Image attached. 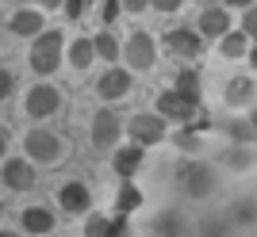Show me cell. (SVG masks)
<instances>
[{
	"label": "cell",
	"instance_id": "484cf974",
	"mask_svg": "<svg viewBox=\"0 0 257 237\" xmlns=\"http://www.w3.org/2000/svg\"><path fill=\"white\" fill-rule=\"evenodd\" d=\"M242 34H246V38H257V8H249L246 16H242Z\"/></svg>",
	"mask_w": 257,
	"mask_h": 237
},
{
	"label": "cell",
	"instance_id": "9a60e30c",
	"mask_svg": "<svg viewBox=\"0 0 257 237\" xmlns=\"http://www.w3.org/2000/svg\"><path fill=\"white\" fill-rule=\"evenodd\" d=\"M173 92H177L181 100H188L192 108H200V73H196V69H177Z\"/></svg>",
	"mask_w": 257,
	"mask_h": 237
},
{
	"label": "cell",
	"instance_id": "8992f818",
	"mask_svg": "<svg viewBox=\"0 0 257 237\" xmlns=\"http://www.w3.org/2000/svg\"><path fill=\"white\" fill-rule=\"evenodd\" d=\"M119 134H123V122H119V115L111 108L92 115V146H96V150H115Z\"/></svg>",
	"mask_w": 257,
	"mask_h": 237
},
{
	"label": "cell",
	"instance_id": "d4e9b609",
	"mask_svg": "<svg viewBox=\"0 0 257 237\" xmlns=\"http://www.w3.org/2000/svg\"><path fill=\"white\" fill-rule=\"evenodd\" d=\"M12 92H16V76H12V69L0 65V100H8Z\"/></svg>",
	"mask_w": 257,
	"mask_h": 237
},
{
	"label": "cell",
	"instance_id": "4dcf8cb0",
	"mask_svg": "<svg viewBox=\"0 0 257 237\" xmlns=\"http://www.w3.org/2000/svg\"><path fill=\"white\" fill-rule=\"evenodd\" d=\"M230 164H234V168H249V153H230Z\"/></svg>",
	"mask_w": 257,
	"mask_h": 237
},
{
	"label": "cell",
	"instance_id": "ffe728a7",
	"mask_svg": "<svg viewBox=\"0 0 257 237\" xmlns=\"http://www.w3.org/2000/svg\"><path fill=\"white\" fill-rule=\"evenodd\" d=\"M92 50H96V58H104V62H119V38L111 31L92 34Z\"/></svg>",
	"mask_w": 257,
	"mask_h": 237
},
{
	"label": "cell",
	"instance_id": "f546056e",
	"mask_svg": "<svg viewBox=\"0 0 257 237\" xmlns=\"http://www.w3.org/2000/svg\"><path fill=\"white\" fill-rule=\"evenodd\" d=\"M119 8H123V12H131V16H139V12H146L150 4H146V0H127V4H119Z\"/></svg>",
	"mask_w": 257,
	"mask_h": 237
},
{
	"label": "cell",
	"instance_id": "1f68e13d",
	"mask_svg": "<svg viewBox=\"0 0 257 237\" xmlns=\"http://www.w3.org/2000/svg\"><path fill=\"white\" fill-rule=\"evenodd\" d=\"M150 8H158V12H177L181 4H177V0H154Z\"/></svg>",
	"mask_w": 257,
	"mask_h": 237
},
{
	"label": "cell",
	"instance_id": "836d02e7",
	"mask_svg": "<svg viewBox=\"0 0 257 237\" xmlns=\"http://www.w3.org/2000/svg\"><path fill=\"white\" fill-rule=\"evenodd\" d=\"M246 58H249V65L257 69V46H249V54H246Z\"/></svg>",
	"mask_w": 257,
	"mask_h": 237
},
{
	"label": "cell",
	"instance_id": "277c9868",
	"mask_svg": "<svg viewBox=\"0 0 257 237\" xmlns=\"http://www.w3.org/2000/svg\"><path fill=\"white\" fill-rule=\"evenodd\" d=\"M58 108H62V88H54V84H35L23 100V115L27 118H50Z\"/></svg>",
	"mask_w": 257,
	"mask_h": 237
},
{
	"label": "cell",
	"instance_id": "ba28073f",
	"mask_svg": "<svg viewBox=\"0 0 257 237\" xmlns=\"http://www.w3.org/2000/svg\"><path fill=\"white\" fill-rule=\"evenodd\" d=\"M165 50H169L173 58H200L204 38H200V31H192V27H173V31L165 34Z\"/></svg>",
	"mask_w": 257,
	"mask_h": 237
},
{
	"label": "cell",
	"instance_id": "4fadbf2b",
	"mask_svg": "<svg viewBox=\"0 0 257 237\" xmlns=\"http://www.w3.org/2000/svg\"><path fill=\"white\" fill-rule=\"evenodd\" d=\"M131 88H135V80H131V69H107L104 76H100V84H96V92L104 100H123L131 92Z\"/></svg>",
	"mask_w": 257,
	"mask_h": 237
},
{
	"label": "cell",
	"instance_id": "7c38bea8",
	"mask_svg": "<svg viewBox=\"0 0 257 237\" xmlns=\"http://www.w3.org/2000/svg\"><path fill=\"white\" fill-rule=\"evenodd\" d=\"M8 27H12L16 38H39V34H43V12L39 8H16Z\"/></svg>",
	"mask_w": 257,
	"mask_h": 237
},
{
	"label": "cell",
	"instance_id": "44dd1931",
	"mask_svg": "<svg viewBox=\"0 0 257 237\" xmlns=\"http://www.w3.org/2000/svg\"><path fill=\"white\" fill-rule=\"evenodd\" d=\"M219 54H223V58H242V54H249V38H246L242 31L223 34V42H219Z\"/></svg>",
	"mask_w": 257,
	"mask_h": 237
},
{
	"label": "cell",
	"instance_id": "8fae6325",
	"mask_svg": "<svg viewBox=\"0 0 257 237\" xmlns=\"http://www.w3.org/2000/svg\"><path fill=\"white\" fill-rule=\"evenodd\" d=\"M200 38H223V34H230V12L223 8V4H211V8L200 12Z\"/></svg>",
	"mask_w": 257,
	"mask_h": 237
},
{
	"label": "cell",
	"instance_id": "9c48e42d",
	"mask_svg": "<svg viewBox=\"0 0 257 237\" xmlns=\"http://www.w3.org/2000/svg\"><path fill=\"white\" fill-rule=\"evenodd\" d=\"M58 203H62V210H69V214H85L88 206H92V192H88V184H81V180H65L62 188H58Z\"/></svg>",
	"mask_w": 257,
	"mask_h": 237
},
{
	"label": "cell",
	"instance_id": "e0dca14e",
	"mask_svg": "<svg viewBox=\"0 0 257 237\" xmlns=\"http://www.w3.org/2000/svg\"><path fill=\"white\" fill-rule=\"evenodd\" d=\"M181 184H184L188 195H204L215 184V176H211V168H204V164H188V168L181 172Z\"/></svg>",
	"mask_w": 257,
	"mask_h": 237
},
{
	"label": "cell",
	"instance_id": "6da1fadb",
	"mask_svg": "<svg viewBox=\"0 0 257 237\" xmlns=\"http://www.w3.org/2000/svg\"><path fill=\"white\" fill-rule=\"evenodd\" d=\"M23 153L39 164H62L69 146L65 138H58L54 130H27V138H23Z\"/></svg>",
	"mask_w": 257,
	"mask_h": 237
},
{
	"label": "cell",
	"instance_id": "3957f363",
	"mask_svg": "<svg viewBox=\"0 0 257 237\" xmlns=\"http://www.w3.org/2000/svg\"><path fill=\"white\" fill-rule=\"evenodd\" d=\"M27 58H31V69L39 76L58 73V65H62V31H43L31 42V54Z\"/></svg>",
	"mask_w": 257,
	"mask_h": 237
},
{
	"label": "cell",
	"instance_id": "7a4b0ae2",
	"mask_svg": "<svg viewBox=\"0 0 257 237\" xmlns=\"http://www.w3.org/2000/svg\"><path fill=\"white\" fill-rule=\"evenodd\" d=\"M127 134H131V146H139V150H146V146H161V142L169 138V122L158 115V111H139V115H131L127 122Z\"/></svg>",
	"mask_w": 257,
	"mask_h": 237
},
{
	"label": "cell",
	"instance_id": "5bb4252c",
	"mask_svg": "<svg viewBox=\"0 0 257 237\" xmlns=\"http://www.w3.org/2000/svg\"><path fill=\"white\" fill-rule=\"evenodd\" d=\"M20 222H23V230L31 237H46L54 226H58V218H54V210H46V206H27L20 214Z\"/></svg>",
	"mask_w": 257,
	"mask_h": 237
},
{
	"label": "cell",
	"instance_id": "30bf717a",
	"mask_svg": "<svg viewBox=\"0 0 257 237\" xmlns=\"http://www.w3.org/2000/svg\"><path fill=\"white\" fill-rule=\"evenodd\" d=\"M0 180L8 184L12 192H27V188H35V168L27 157H12V161H4V168H0Z\"/></svg>",
	"mask_w": 257,
	"mask_h": 237
},
{
	"label": "cell",
	"instance_id": "52a82bcc",
	"mask_svg": "<svg viewBox=\"0 0 257 237\" xmlns=\"http://www.w3.org/2000/svg\"><path fill=\"white\" fill-rule=\"evenodd\" d=\"M196 111H200V108H192L188 100H181L177 92H173V88L158 96V115L165 118V122H181V126H192Z\"/></svg>",
	"mask_w": 257,
	"mask_h": 237
},
{
	"label": "cell",
	"instance_id": "5b68a950",
	"mask_svg": "<svg viewBox=\"0 0 257 237\" xmlns=\"http://www.w3.org/2000/svg\"><path fill=\"white\" fill-rule=\"evenodd\" d=\"M123 58H127L131 69H142V73H150L154 62H158V46H154V38L146 31H135L127 38V46H123Z\"/></svg>",
	"mask_w": 257,
	"mask_h": 237
},
{
	"label": "cell",
	"instance_id": "2e32d148",
	"mask_svg": "<svg viewBox=\"0 0 257 237\" xmlns=\"http://www.w3.org/2000/svg\"><path fill=\"white\" fill-rule=\"evenodd\" d=\"M111 164H115V172L123 176V180H131V176L142 168V150L139 146H119L115 157H111Z\"/></svg>",
	"mask_w": 257,
	"mask_h": 237
},
{
	"label": "cell",
	"instance_id": "4316f807",
	"mask_svg": "<svg viewBox=\"0 0 257 237\" xmlns=\"http://www.w3.org/2000/svg\"><path fill=\"white\" fill-rule=\"evenodd\" d=\"M107 237H131L127 218H123V214H115V218H111V226H107Z\"/></svg>",
	"mask_w": 257,
	"mask_h": 237
},
{
	"label": "cell",
	"instance_id": "7402d4cb",
	"mask_svg": "<svg viewBox=\"0 0 257 237\" xmlns=\"http://www.w3.org/2000/svg\"><path fill=\"white\" fill-rule=\"evenodd\" d=\"M69 62H73V69H88V65L96 62V50H92V38H77L73 50H69Z\"/></svg>",
	"mask_w": 257,
	"mask_h": 237
},
{
	"label": "cell",
	"instance_id": "e575fe53",
	"mask_svg": "<svg viewBox=\"0 0 257 237\" xmlns=\"http://www.w3.org/2000/svg\"><path fill=\"white\" fill-rule=\"evenodd\" d=\"M0 237H20V234H12V230H0Z\"/></svg>",
	"mask_w": 257,
	"mask_h": 237
},
{
	"label": "cell",
	"instance_id": "83f0119b",
	"mask_svg": "<svg viewBox=\"0 0 257 237\" xmlns=\"http://www.w3.org/2000/svg\"><path fill=\"white\" fill-rule=\"evenodd\" d=\"M62 8H65V20H81V16H85V8H88V4H81V0H65Z\"/></svg>",
	"mask_w": 257,
	"mask_h": 237
},
{
	"label": "cell",
	"instance_id": "603a6c76",
	"mask_svg": "<svg viewBox=\"0 0 257 237\" xmlns=\"http://www.w3.org/2000/svg\"><path fill=\"white\" fill-rule=\"evenodd\" d=\"M107 226H111V218H107V214H88L85 237H107Z\"/></svg>",
	"mask_w": 257,
	"mask_h": 237
},
{
	"label": "cell",
	"instance_id": "d6a6232c",
	"mask_svg": "<svg viewBox=\"0 0 257 237\" xmlns=\"http://www.w3.org/2000/svg\"><path fill=\"white\" fill-rule=\"evenodd\" d=\"M8 153V130H0V157Z\"/></svg>",
	"mask_w": 257,
	"mask_h": 237
},
{
	"label": "cell",
	"instance_id": "f1b7e54d",
	"mask_svg": "<svg viewBox=\"0 0 257 237\" xmlns=\"http://www.w3.org/2000/svg\"><path fill=\"white\" fill-rule=\"evenodd\" d=\"M100 8H104V12H100V20H104V23H115V20H119V12H123L115 0H107V4H100Z\"/></svg>",
	"mask_w": 257,
	"mask_h": 237
},
{
	"label": "cell",
	"instance_id": "cb8c5ba5",
	"mask_svg": "<svg viewBox=\"0 0 257 237\" xmlns=\"http://www.w3.org/2000/svg\"><path fill=\"white\" fill-rule=\"evenodd\" d=\"M230 138H234V142H253L257 134H253L249 122H230Z\"/></svg>",
	"mask_w": 257,
	"mask_h": 237
},
{
	"label": "cell",
	"instance_id": "ac0fdd59",
	"mask_svg": "<svg viewBox=\"0 0 257 237\" xmlns=\"http://www.w3.org/2000/svg\"><path fill=\"white\" fill-rule=\"evenodd\" d=\"M253 96H257L253 76H234V80L226 84V104H230V108H246Z\"/></svg>",
	"mask_w": 257,
	"mask_h": 237
},
{
	"label": "cell",
	"instance_id": "d6986e66",
	"mask_svg": "<svg viewBox=\"0 0 257 237\" xmlns=\"http://www.w3.org/2000/svg\"><path fill=\"white\" fill-rule=\"evenodd\" d=\"M139 206H142V192L131 180H123V184H119V192H115V210H119V214H131V210H139Z\"/></svg>",
	"mask_w": 257,
	"mask_h": 237
}]
</instances>
